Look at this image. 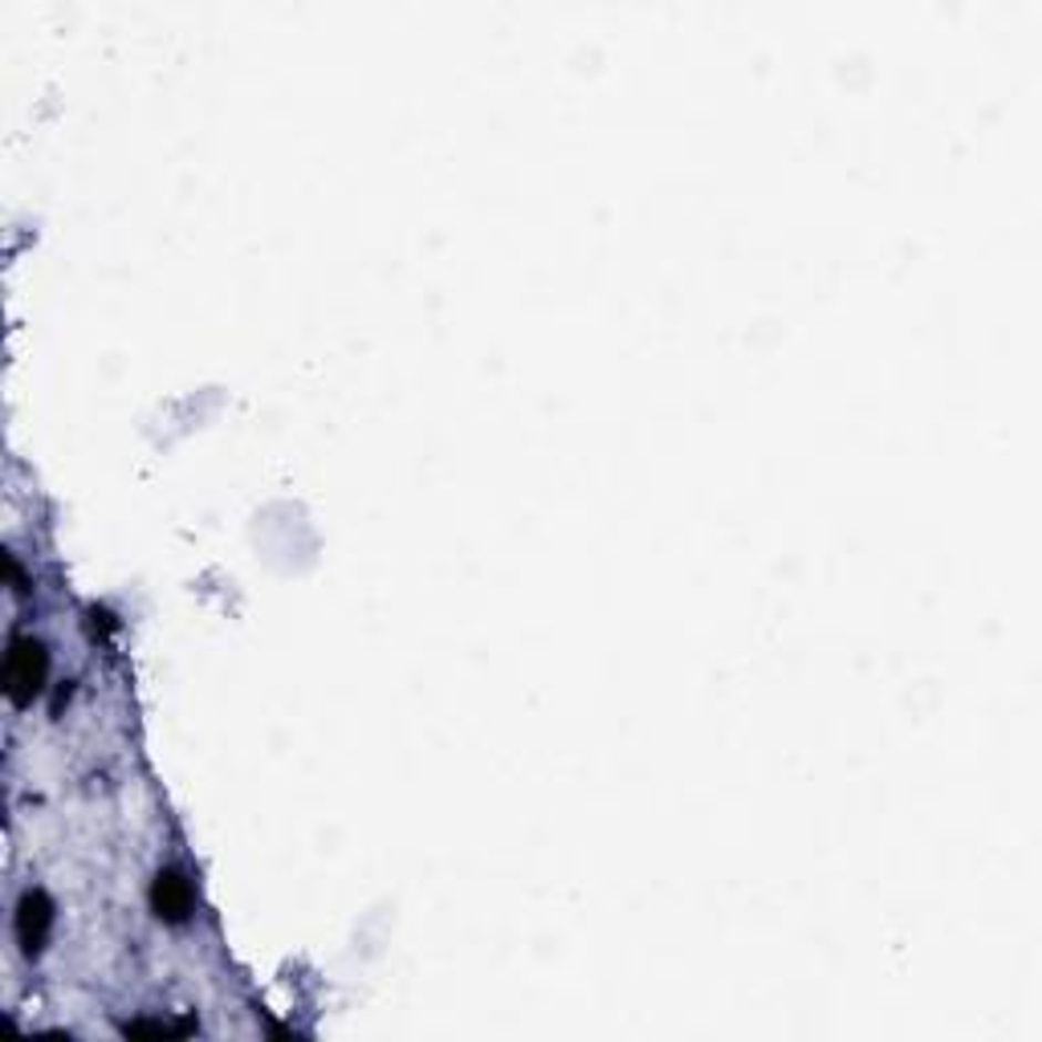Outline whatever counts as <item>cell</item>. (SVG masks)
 Listing matches in <instances>:
<instances>
[{
  "label": "cell",
  "mask_w": 1042,
  "mask_h": 1042,
  "mask_svg": "<svg viewBox=\"0 0 1042 1042\" xmlns=\"http://www.w3.org/2000/svg\"><path fill=\"white\" fill-rule=\"evenodd\" d=\"M45 680V648L38 640H13V652H9V664H4V684H9V697L17 704H25L33 692L41 689Z\"/></svg>",
  "instance_id": "1"
},
{
  "label": "cell",
  "mask_w": 1042,
  "mask_h": 1042,
  "mask_svg": "<svg viewBox=\"0 0 1042 1042\" xmlns=\"http://www.w3.org/2000/svg\"><path fill=\"white\" fill-rule=\"evenodd\" d=\"M155 908L167 920H184L192 912V884L179 871H159L155 876Z\"/></svg>",
  "instance_id": "2"
},
{
  "label": "cell",
  "mask_w": 1042,
  "mask_h": 1042,
  "mask_svg": "<svg viewBox=\"0 0 1042 1042\" xmlns=\"http://www.w3.org/2000/svg\"><path fill=\"white\" fill-rule=\"evenodd\" d=\"M45 929H50V905L38 891H29L21 900V912H17V937L25 945V953H38L41 941H45Z\"/></svg>",
  "instance_id": "3"
}]
</instances>
